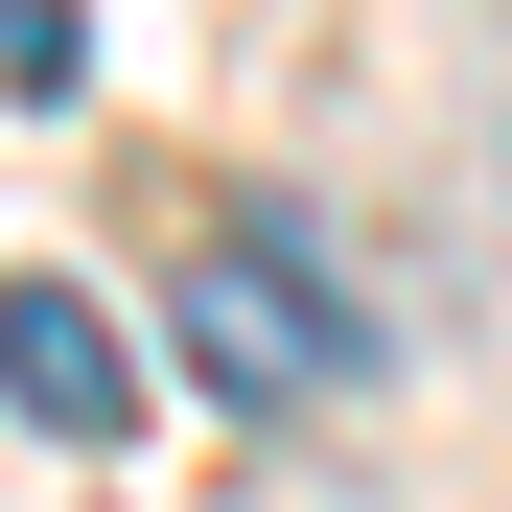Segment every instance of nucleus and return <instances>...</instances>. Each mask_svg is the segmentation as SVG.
I'll return each mask as SVG.
<instances>
[{"mask_svg":"<svg viewBox=\"0 0 512 512\" xmlns=\"http://www.w3.org/2000/svg\"><path fill=\"white\" fill-rule=\"evenodd\" d=\"M0 419H47V443H117V419H140L117 303H70V280H0Z\"/></svg>","mask_w":512,"mask_h":512,"instance_id":"2","label":"nucleus"},{"mask_svg":"<svg viewBox=\"0 0 512 512\" xmlns=\"http://www.w3.org/2000/svg\"><path fill=\"white\" fill-rule=\"evenodd\" d=\"M0 94H94V24L70 0H0Z\"/></svg>","mask_w":512,"mask_h":512,"instance_id":"3","label":"nucleus"},{"mask_svg":"<svg viewBox=\"0 0 512 512\" xmlns=\"http://www.w3.org/2000/svg\"><path fill=\"white\" fill-rule=\"evenodd\" d=\"M350 350H373V326H350V303L303 280V233H256V256H210V303H187V373H210V396H326Z\"/></svg>","mask_w":512,"mask_h":512,"instance_id":"1","label":"nucleus"}]
</instances>
